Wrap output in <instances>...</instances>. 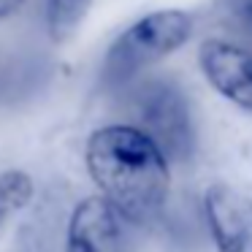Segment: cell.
Here are the masks:
<instances>
[{
    "mask_svg": "<svg viewBox=\"0 0 252 252\" xmlns=\"http://www.w3.org/2000/svg\"><path fill=\"white\" fill-rule=\"evenodd\" d=\"M95 190L122 220L152 222L171 192V160L136 125H103L84 147Z\"/></svg>",
    "mask_w": 252,
    "mask_h": 252,
    "instance_id": "1",
    "label": "cell"
},
{
    "mask_svg": "<svg viewBox=\"0 0 252 252\" xmlns=\"http://www.w3.org/2000/svg\"><path fill=\"white\" fill-rule=\"evenodd\" d=\"M192 17L182 8H163L136 19L114 38L103 57V82L109 87H125L149 65L165 60L190 41Z\"/></svg>",
    "mask_w": 252,
    "mask_h": 252,
    "instance_id": "2",
    "label": "cell"
},
{
    "mask_svg": "<svg viewBox=\"0 0 252 252\" xmlns=\"http://www.w3.org/2000/svg\"><path fill=\"white\" fill-rule=\"evenodd\" d=\"M133 125L144 130L168 160H190L195 149V122L190 100L171 79H144L127 98Z\"/></svg>",
    "mask_w": 252,
    "mask_h": 252,
    "instance_id": "3",
    "label": "cell"
},
{
    "mask_svg": "<svg viewBox=\"0 0 252 252\" xmlns=\"http://www.w3.org/2000/svg\"><path fill=\"white\" fill-rule=\"evenodd\" d=\"M203 217L217 252H252V195L214 182L203 192Z\"/></svg>",
    "mask_w": 252,
    "mask_h": 252,
    "instance_id": "4",
    "label": "cell"
},
{
    "mask_svg": "<svg viewBox=\"0 0 252 252\" xmlns=\"http://www.w3.org/2000/svg\"><path fill=\"white\" fill-rule=\"evenodd\" d=\"M206 82L244 111H252V52L228 38H206L198 49Z\"/></svg>",
    "mask_w": 252,
    "mask_h": 252,
    "instance_id": "5",
    "label": "cell"
},
{
    "mask_svg": "<svg viewBox=\"0 0 252 252\" xmlns=\"http://www.w3.org/2000/svg\"><path fill=\"white\" fill-rule=\"evenodd\" d=\"M120 220L98 192L82 198L65 225V252H125Z\"/></svg>",
    "mask_w": 252,
    "mask_h": 252,
    "instance_id": "6",
    "label": "cell"
},
{
    "mask_svg": "<svg viewBox=\"0 0 252 252\" xmlns=\"http://www.w3.org/2000/svg\"><path fill=\"white\" fill-rule=\"evenodd\" d=\"M35 198V182L22 168H6L0 171V241L11 230L14 220L33 203Z\"/></svg>",
    "mask_w": 252,
    "mask_h": 252,
    "instance_id": "7",
    "label": "cell"
},
{
    "mask_svg": "<svg viewBox=\"0 0 252 252\" xmlns=\"http://www.w3.org/2000/svg\"><path fill=\"white\" fill-rule=\"evenodd\" d=\"M93 0H46V33L55 44L68 41L90 11Z\"/></svg>",
    "mask_w": 252,
    "mask_h": 252,
    "instance_id": "8",
    "label": "cell"
},
{
    "mask_svg": "<svg viewBox=\"0 0 252 252\" xmlns=\"http://www.w3.org/2000/svg\"><path fill=\"white\" fill-rule=\"evenodd\" d=\"M222 17L233 30L252 38V0H222Z\"/></svg>",
    "mask_w": 252,
    "mask_h": 252,
    "instance_id": "9",
    "label": "cell"
},
{
    "mask_svg": "<svg viewBox=\"0 0 252 252\" xmlns=\"http://www.w3.org/2000/svg\"><path fill=\"white\" fill-rule=\"evenodd\" d=\"M25 3H28V0H0V22H6L14 14H19Z\"/></svg>",
    "mask_w": 252,
    "mask_h": 252,
    "instance_id": "10",
    "label": "cell"
}]
</instances>
